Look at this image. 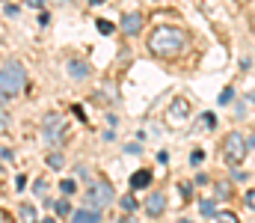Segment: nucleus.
<instances>
[{
    "label": "nucleus",
    "instance_id": "f257e3e1",
    "mask_svg": "<svg viewBox=\"0 0 255 223\" xmlns=\"http://www.w3.org/2000/svg\"><path fill=\"white\" fill-rule=\"evenodd\" d=\"M187 45V33L181 27H157L148 36V51L157 57H172Z\"/></svg>",
    "mask_w": 255,
    "mask_h": 223
},
{
    "label": "nucleus",
    "instance_id": "f03ea898",
    "mask_svg": "<svg viewBox=\"0 0 255 223\" xmlns=\"http://www.w3.org/2000/svg\"><path fill=\"white\" fill-rule=\"evenodd\" d=\"M27 83V72L21 63H6L0 69V104L9 98V95H18Z\"/></svg>",
    "mask_w": 255,
    "mask_h": 223
},
{
    "label": "nucleus",
    "instance_id": "7ed1b4c3",
    "mask_svg": "<svg viewBox=\"0 0 255 223\" xmlns=\"http://www.w3.org/2000/svg\"><path fill=\"white\" fill-rule=\"evenodd\" d=\"M247 146H250V140H247L241 131H232V134H226V140H223V158H226L232 167H241V161L247 158Z\"/></svg>",
    "mask_w": 255,
    "mask_h": 223
},
{
    "label": "nucleus",
    "instance_id": "20e7f679",
    "mask_svg": "<svg viewBox=\"0 0 255 223\" xmlns=\"http://www.w3.org/2000/svg\"><path fill=\"white\" fill-rule=\"evenodd\" d=\"M113 185L110 182H92V188H89V194H86V203L92 206V209H104V206H110L113 203Z\"/></svg>",
    "mask_w": 255,
    "mask_h": 223
},
{
    "label": "nucleus",
    "instance_id": "39448f33",
    "mask_svg": "<svg viewBox=\"0 0 255 223\" xmlns=\"http://www.w3.org/2000/svg\"><path fill=\"white\" fill-rule=\"evenodd\" d=\"M42 134H45V140H48L51 146H57V143H60V137H63V119H60V116H48V119H45Z\"/></svg>",
    "mask_w": 255,
    "mask_h": 223
},
{
    "label": "nucleus",
    "instance_id": "423d86ee",
    "mask_svg": "<svg viewBox=\"0 0 255 223\" xmlns=\"http://www.w3.org/2000/svg\"><path fill=\"white\" fill-rule=\"evenodd\" d=\"M163 209H166V194H160V191L148 194V200H145V215H148V218H157V215H163Z\"/></svg>",
    "mask_w": 255,
    "mask_h": 223
},
{
    "label": "nucleus",
    "instance_id": "0eeeda50",
    "mask_svg": "<svg viewBox=\"0 0 255 223\" xmlns=\"http://www.w3.org/2000/svg\"><path fill=\"white\" fill-rule=\"evenodd\" d=\"M139 30H142V15L130 12V15H125V18H122V33H128V36H136Z\"/></svg>",
    "mask_w": 255,
    "mask_h": 223
},
{
    "label": "nucleus",
    "instance_id": "6e6552de",
    "mask_svg": "<svg viewBox=\"0 0 255 223\" xmlns=\"http://www.w3.org/2000/svg\"><path fill=\"white\" fill-rule=\"evenodd\" d=\"M68 74L74 77V80H83V77H89V66L83 63V60H68Z\"/></svg>",
    "mask_w": 255,
    "mask_h": 223
},
{
    "label": "nucleus",
    "instance_id": "1a4fd4ad",
    "mask_svg": "<svg viewBox=\"0 0 255 223\" xmlns=\"http://www.w3.org/2000/svg\"><path fill=\"white\" fill-rule=\"evenodd\" d=\"M71 221H77V223H98L101 221V209H80V212H74L71 215Z\"/></svg>",
    "mask_w": 255,
    "mask_h": 223
},
{
    "label": "nucleus",
    "instance_id": "9d476101",
    "mask_svg": "<svg viewBox=\"0 0 255 223\" xmlns=\"http://www.w3.org/2000/svg\"><path fill=\"white\" fill-rule=\"evenodd\" d=\"M151 185V173L148 170H136L133 176H130V188L133 191H142V188H148Z\"/></svg>",
    "mask_w": 255,
    "mask_h": 223
},
{
    "label": "nucleus",
    "instance_id": "9b49d317",
    "mask_svg": "<svg viewBox=\"0 0 255 223\" xmlns=\"http://www.w3.org/2000/svg\"><path fill=\"white\" fill-rule=\"evenodd\" d=\"M169 113H172V116H187V113H190V104H187L184 98H175L172 107H169Z\"/></svg>",
    "mask_w": 255,
    "mask_h": 223
},
{
    "label": "nucleus",
    "instance_id": "f8f14e48",
    "mask_svg": "<svg viewBox=\"0 0 255 223\" xmlns=\"http://www.w3.org/2000/svg\"><path fill=\"white\" fill-rule=\"evenodd\" d=\"M60 191H63L65 197L77 194V182H74V179H63V182H60Z\"/></svg>",
    "mask_w": 255,
    "mask_h": 223
},
{
    "label": "nucleus",
    "instance_id": "ddd939ff",
    "mask_svg": "<svg viewBox=\"0 0 255 223\" xmlns=\"http://www.w3.org/2000/svg\"><path fill=\"white\" fill-rule=\"evenodd\" d=\"M54 212H57L60 218H65V215H71V206H68V200H60V203H54Z\"/></svg>",
    "mask_w": 255,
    "mask_h": 223
},
{
    "label": "nucleus",
    "instance_id": "4468645a",
    "mask_svg": "<svg viewBox=\"0 0 255 223\" xmlns=\"http://www.w3.org/2000/svg\"><path fill=\"white\" fill-rule=\"evenodd\" d=\"M18 215H21L24 221H36V209H33V206H27V203L21 206V212H18Z\"/></svg>",
    "mask_w": 255,
    "mask_h": 223
},
{
    "label": "nucleus",
    "instance_id": "2eb2a0df",
    "mask_svg": "<svg viewBox=\"0 0 255 223\" xmlns=\"http://www.w3.org/2000/svg\"><path fill=\"white\" fill-rule=\"evenodd\" d=\"M95 27H98V33H101V36H110V33H113V24H110V21H104V18H101Z\"/></svg>",
    "mask_w": 255,
    "mask_h": 223
},
{
    "label": "nucleus",
    "instance_id": "dca6fc26",
    "mask_svg": "<svg viewBox=\"0 0 255 223\" xmlns=\"http://www.w3.org/2000/svg\"><path fill=\"white\" fill-rule=\"evenodd\" d=\"M232 98H235V89H232V86H226V89L220 92V104H229Z\"/></svg>",
    "mask_w": 255,
    "mask_h": 223
},
{
    "label": "nucleus",
    "instance_id": "f3484780",
    "mask_svg": "<svg viewBox=\"0 0 255 223\" xmlns=\"http://www.w3.org/2000/svg\"><path fill=\"white\" fill-rule=\"evenodd\" d=\"M202 215H208V218H214V215H217V206H214L211 200H205V203H202Z\"/></svg>",
    "mask_w": 255,
    "mask_h": 223
},
{
    "label": "nucleus",
    "instance_id": "a211bd4d",
    "mask_svg": "<svg viewBox=\"0 0 255 223\" xmlns=\"http://www.w3.org/2000/svg\"><path fill=\"white\" fill-rule=\"evenodd\" d=\"M122 209H125V212H133V209H136V200H133V197H122Z\"/></svg>",
    "mask_w": 255,
    "mask_h": 223
},
{
    "label": "nucleus",
    "instance_id": "6ab92c4d",
    "mask_svg": "<svg viewBox=\"0 0 255 223\" xmlns=\"http://www.w3.org/2000/svg\"><path fill=\"white\" fill-rule=\"evenodd\" d=\"M48 164H51L54 170H60V167H63V158H60V155H48Z\"/></svg>",
    "mask_w": 255,
    "mask_h": 223
},
{
    "label": "nucleus",
    "instance_id": "aec40b11",
    "mask_svg": "<svg viewBox=\"0 0 255 223\" xmlns=\"http://www.w3.org/2000/svg\"><path fill=\"white\" fill-rule=\"evenodd\" d=\"M217 221H238V218H235V215H232V212H217Z\"/></svg>",
    "mask_w": 255,
    "mask_h": 223
},
{
    "label": "nucleus",
    "instance_id": "412c9836",
    "mask_svg": "<svg viewBox=\"0 0 255 223\" xmlns=\"http://www.w3.org/2000/svg\"><path fill=\"white\" fill-rule=\"evenodd\" d=\"M202 161H205V152H199V149H196V152L190 155V164H202Z\"/></svg>",
    "mask_w": 255,
    "mask_h": 223
},
{
    "label": "nucleus",
    "instance_id": "4be33fe9",
    "mask_svg": "<svg viewBox=\"0 0 255 223\" xmlns=\"http://www.w3.org/2000/svg\"><path fill=\"white\" fill-rule=\"evenodd\" d=\"M202 122H205V128H214V113H202Z\"/></svg>",
    "mask_w": 255,
    "mask_h": 223
},
{
    "label": "nucleus",
    "instance_id": "5701e85b",
    "mask_svg": "<svg viewBox=\"0 0 255 223\" xmlns=\"http://www.w3.org/2000/svg\"><path fill=\"white\" fill-rule=\"evenodd\" d=\"M9 125H12V119H9V116H6V113H0V131H6V128H9Z\"/></svg>",
    "mask_w": 255,
    "mask_h": 223
},
{
    "label": "nucleus",
    "instance_id": "b1692460",
    "mask_svg": "<svg viewBox=\"0 0 255 223\" xmlns=\"http://www.w3.org/2000/svg\"><path fill=\"white\" fill-rule=\"evenodd\" d=\"M247 206L255 212V191H250V194H247Z\"/></svg>",
    "mask_w": 255,
    "mask_h": 223
},
{
    "label": "nucleus",
    "instance_id": "393cba45",
    "mask_svg": "<svg viewBox=\"0 0 255 223\" xmlns=\"http://www.w3.org/2000/svg\"><path fill=\"white\" fill-rule=\"evenodd\" d=\"M89 3H92V6H98V3H104V0H89Z\"/></svg>",
    "mask_w": 255,
    "mask_h": 223
}]
</instances>
